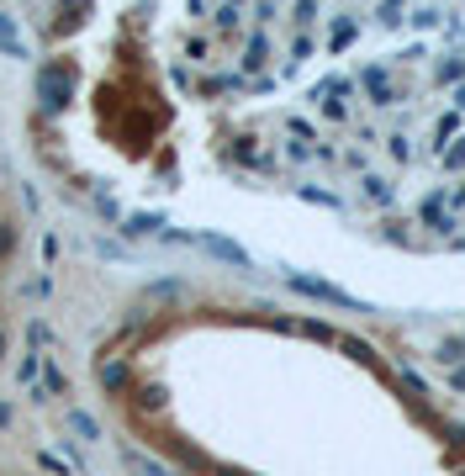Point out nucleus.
<instances>
[{"mask_svg": "<svg viewBox=\"0 0 465 476\" xmlns=\"http://www.w3.org/2000/svg\"><path fill=\"white\" fill-rule=\"evenodd\" d=\"M11 254H16V228H11V222H0V265H5Z\"/></svg>", "mask_w": 465, "mask_h": 476, "instance_id": "obj_1", "label": "nucleus"}, {"mask_svg": "<svg viewBox=\"0 0 465 476\" xmlns=\"http://www.w3.org/2000/svg\"><path fill=\"white\" fill-rule=\"evenodd\" d=\"M101 381H106L111 392H122V386H127V365H106V371H101Z\"/></svg>", "mask_w": 465, "mask_h": 476, "instance_id": "obj_2", "label": "nucleus"}, {"mask_svg": "<svg viewBox=\"0 0 465 476\" xmlns=\"http://www.w3.org/2000/svg\"><path fill=\"white\" fill-rule=\"evenodd\" d=\"M5 345H11V339H5V328H0V360H5Z\"/></svg>", "mask_w": 465, "mask_h": 476, "instance_id": "obj_3", "label": "nucleus"}]
</instances>
